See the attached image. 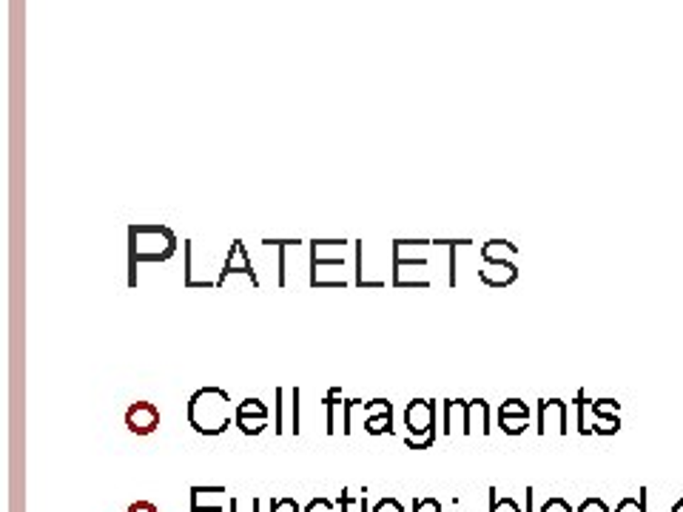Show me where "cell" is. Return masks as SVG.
<instances>
[{
    "label": "cell",
    "instance_id": "1",
    "mask_svg": "<svg viewBox=\"0 0 683 512\" xmlns=\"http://www.w3.org/2000/svg\"><path fill=\"white\" fill-rule=\"evenodd\" d=\"M177 245V234L168 226H128V285L137 287L140 262H168Z\"/></svg>",
    "mask_w": 683,
    "mask_h": 512
},
{
    "label": "cell",
    "instance_id": "2",
    "mask_svg": "<svg viewBox=\"0 0 683 512\" xmlns=\"http://www.w3.org/2000/svg\"><path fill=\"white\" fill-rule=\"evenodd\" d=\"M188 425L200 436H223L234 425L231 396L223 387H200L188 398Z\"/></svg>",
    "mask_w": 683,
    "mask_h": 512
},
{
    "label": "cell",
    "instance_id": "3",
    "mask_svg": "<svg viewBox=\"0 0 683 512\" xmlns=\"http://www.w3.org/2000/svg\"><path fill=\"white\" fill-rule=\"evenodd\" d=\"M405 427H407V438H418V444H407L410 450H427L436 441V402H427V398H413V402L405 407Z\"/></svg>",
    "mask_w": 683,
    "mask_h": 512
},
{
    "label": "cell",
    "instance_id": "4",
    "mask_svg": "<svg viewBox=\"0 0 683 512\" xmlns=\"http://www.w3.org/2000/svg\"><path fill=\"white\" fill-rule=\"evenodd\" d=\"M234 425L239 427V433L246 436H259L268 427V405H262L259 398H246L242 405H236L234 410Z\"/></svg>",
    "mask_w": 683,
    "mask_h": 512
},
{
    "label": "cell",
    "instance_id": "5",
    "mask_svg": "<svg viewBox=\"0 0 683 512\" xmlns=\"http://www.w3.org/2000/svg\"><path fill=\"white\" fill-rule=\"evenodd\" d=\"M231 274H246V276L251 279V285L259 287V279H256V271H254L251 254H248L246 242H242V239H234V242H231L228 256H226V265H223V274H219V279H216V287H226V282H228Z\"/></svg>",
    "mask_w": 683,
    "mask_h": 512
},
{
    "label": "cell",
    "instance_id": "6",
    "mask_svg": "<svg viewBox=\"0 0 683 512\" xmlns=\"http://www.w3.org/2000/svg\"><path fill=\"white\" fill-rule=\"evenodd\" d=\"M126 427L135 436H151L160 427V407L151 402H135L126 410Z\"/></svg>",
    "mask_w": 683,
    "mask_h": 512
},
{
    "label": "cell",
    "instance_id": "7",
    "mask_svg": "<svg viewBox=\"0 0 683 512\" xmlns=\"http://www.w3.org/2000/svg\"><path fill=\"white\" fill-rule=\"evenodd\" d=\"M367 418H365V430L370 436H390L393 433V405L387 402V398H373V402H365L362 405Z\"/></svg>",
    "mask_w": 683,
    "mask_h": 512
},
{
    "label": "cell",
    "instance_id": "8",
    "mask_svg": "<svg viewBox=\"0 0 683 512\" xmlns=\"http://www.w3.org/2000/svg\"><path fill=\"white\" fill-rule=\"evenodd\" d=\"M558 425V433L567 436V405L561 402V398H538V433H547L549 425Z\"/></svg>",
    "mask_w": 683,
    "mask_h": 512
},
{
    "label": "cell",
    "instance_id": "9",
    "mask_svg": "<svg viewBox=\"0 0 683 512\" xmlns=\"http://www.w3.org/2000/svg\"><path fill=\"white\" fill-rule=\"evenodd\" d=\"M478 279L487 285V287H496V291H501V287H510L518 279V268H516L513 262L484 265V268H478Z\"/></svg>",
    "mask_w": 683,
    "mask_h": 512
},
{
    "label": "cell",
    "instance_id": "10",
    "mask_svg": "<svg viewBox=\"0 0 683 512\" xmlns=\"http://www.w3.org/2000/svg\"><path fill=\"white\" fill-rule=\"evenodd\" d=\"M484 265H501V262H510V256L518 254V245H513L510 239H487L478 248Z\"/></svg>",
    "mask_w": 683,
    "mask_h": 512
},
{
    "label": "cell",
    "instance_id": "11",
    "mask_svg": "<svg viewBox=\"0 0 683 512\" xmlns=\"http://www.w3.org/2000/svg\"><path fill=\"white\" fill-rule=\"evenodd\" d=\"M456 425L467 436V402H461V398H447L445 402V433H453Z\"/></svg>",
    "mask_w": 683,
    "mask_h": 512
},
{
    "label": "cell",
    "instance_id": "12",
    "mask_svg": "<svg viewBox=\"0 0 683 512\" xmlns=\"http://www.w3.org/2000/svg\"><path fill=\"white\" fill-rule=\"evenodd\" d=\"M481 427V433H490V405L484 398H473L467 402V436Z\"/></svg>",
    "mask_w": 683,
    "mask_h": 512
},
{
    "label": "cell",
    "instance_id": "13",
    "mask_svg": "<svg viewBox=\"0 0 683 512\" xmlns=\"http://www.w3.org/2000/svg\"><path fill=\"white\" fill-rule=\"evenodd\" d=\"M339 396H342V387H330L327 393H325V410H327V418H325V430H327V436H334L336 433V407L339 405H345V398L339 402Z\"/></svg>",
    "mask_w": 683,
    "mask_h": 512
},
{
    "label": "cell",
    "instance_id": "14",
    "mask_svg": "<svg viewBox=\"0 0 683 512\" xmlns=\"http://www.w3.org/2000/svg\"><path fill=\"white\" fill-rule=\"evenodd\" d=\"M498 416L504 418H530V405H524L521 398H507L498 407Z\"/></svg>",
    "mask_w": 683,
    "mask_h": 512
},
{
    "label": "cell",
    "instance_id": "15",
    "mask_svg": "<svg viewBox=\"0 0 683 512\" xmlns=\"http://www.w3.org/2000/svg\"><path fill=\"white\" fill-rule=\"evenodd\" d=\"M576 405H578V433L589 436V433H592V425H589V405H592V402L587 398L584 390L576 393Z\"/></svg>",
    "mask_w": 683,
    "mask_h": 512
},
{
    "label": "cell",
    "instance_id": "16",
    "mask_svg": "<svg viewBox=\"0 0 683 512\" xmlns=\"http://www.w3.org/2000/svg\"><path fill=\"white\" fill-rule=\"evenodd\" d=\"M498 427L507 436H521L527 427H530V418H504V416H498Z\"/></svg>",
    "mask_w": 683,
    "mask_h": 512
},
{
    "label": "cell",
    "instance_id": "17",
    "mask_svg": "<svg viewBox=\"0 0 683 512\" xmlns=\"http://www.w3.org/2000/svg\"><path fill=\"white\" fill-rule=\"evenodd\" d=\"M183 254H186V276H183V285H186V287H194L196 282H194V276H191V271H194V242H191V239L183 242Z\"/></svg>",
    "mask_w": 683,
    "mask_h": 512
},
{
    "label": "cell",
    "instance_id": "18",
    "mask_svg": "<svg viewBox=\"0 0 683 512\" xmlns=\"http://www.w3.org/2000/svg\"><path fill=\"white\" fill-rule=\"evenodd\" d=\"M291 433L299 436V387L291 390Z\"/></svg>",
    "mask_w": 683,
    "mask_h": 512
},
{
    "label": "cell",
    "instance_id": "19",
    "mask_svg": "<svg viewBox=\"0 0 683 512\" xmlns=\"http://www.w3.org/2000/svg\"><path fill=\"white\" fill-rule=\"evenodd\" d=\"M274 396H276V433H285V421H282V410H285V387H276L274 390Z\"/></svg>",
    "mask_w": 683,
    "mask_h": 512
},
{
    "label": "cell",
    "instance_id": "20",
    "mask_svg": "<svg viewBox=\"0 0 683 512\" xmlns=\"http://www.w3.org/2000/svg\"><path fill=\"white\" fill-rule=\"evenodd\" d=\"M541 512H572V507L561 496H553V498H547V504L541 507Z\"/></svg>",
    "mask_w": 683,
    "mask_h": 512
},
{
    "label": "cell",
    "instance_id": "21",
    "mask_svg": "<svg viewBox=\"0 0 683 512\" xmlns=\"http://www.w3.org/2000/svg\"><path fill=\"white\" fill-rule=\"evenodd\" d=\"M490 512H521V509H518V504H516L513 498H496V493H493V507H490Z\"/></svg>",
    "mask_w": 683,
    "mask_h": 512
},
{
    "label": "cell",
    "instance_id": "22",
    "mask_svg": "<svg viewBox=\"0 0 683 512\" xmlns=\"http://www.w3.org/2000/svg\"><path fill=\"white\" fill-rule=\"evenodd\" d=\"M365 498H367V496H365ZM365 498H354V496H347V493H342L336 504H342V509H345V512H357V509H362Z\"/></svg>",
    "mask_w": 683,
    "mask_h": 512
},
{
    "label": "cell",
    "instance_id": "23",
    "mask_svg": "<svg viewBox=\"0 0 683 512\" xmlns=\"http://www.w3.org/2000/svg\"><path fill=\"white\" fill-rule=\"evenodd\" d=\"M615 512H644V498H624Z\"/></svg>",
    "mask_w": 683,
    "mask_h": 512
},
{
    "label": "cell",
    "instance_id": "24",
    "mask_svg": "<svg viewBox=\"0 0 683 512\" xmlns=\"http://www.w3.org/2000/svg\"><path fill=\"white\" fill-rule=\"evenodd\" d=\"M373 512H405V507L390 496V498H382L377 507H373Z\"/></svg>",
    "mask_w": 683,
    "mask_h": 512
},
{
    "label": "cell",
    "instance_id": "25",
    "mask_svg": "<svg viewBox=\"0 0 683 512\" xmlns=\"http://www.w3.org/2000/svg\"><path fill=\"white\" fill-rule=\"evenodd\" d=\"M271 512H299V504L294 498H279L271 504Z\"/></svg>",
    "mask_w": 683,
    "mask_h": 512
},
{
    "label": "cell",
    "instance_id": "26",
    "mask_svg": "<svg viewBox=\"0 0 683 512\" xmlns=\"http://www.w3.org/2000/svg\"><path fill=\"white\" fill-rule=\"evenodd\" d=\"M578 512H609V507H607L601 498H587V501L578 507Z\"/></svg>",
    "mask_w": 683,
    "mask_h": 512
},
{
    "label": "cell",
    "instance_id": "27",
    "mask_svg": "<svg viewBox=\"0 0 683 512\" xmlns=\"http://www.w3.org/2000/svg\"><path fill=\"white\" fill-rule=\"evenodd\" d=\"M305 512H334V504H330L327 498H314L311 504H307Z\"/></svg>",
    "mask_w": 683,
    "mask_h": 512
},
{
    "label": "cell",
    "instance_id": "28",
    "mask_svg": "<svg viewBox=\"0 0 683 512\" xmlns=\"http://www.w3.org/2000/svg\"><path fill=\"white\" fill-rule=\"evenodd\" d=\"M126 512H160V507L151 501H135V504H128Z\"/></svg>",
    "mask_w": 683,
    "mask_h": 512
},
{
    "label": "cell",
    "instance_id": "29",
    "mask_svg": "<svg viewBox=\"0 0 683 512\" xmlns=\"http://www.w3.org/2000/svg\"><path fill=\"white\" fill-rule=\"evenodd\" d=\"M672 512H683V501H678V504H675V509H672Z\"/></svg>",
    "mask_w": 683,
    "mask_h": 512
}]
</instances>
